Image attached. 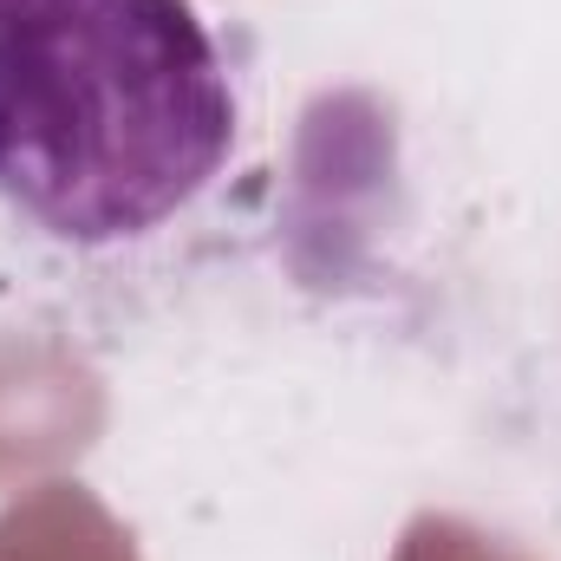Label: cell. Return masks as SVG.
<instances>
[{
    "label": "cell",
    "instance_id": "1",
    "mask_svg": "<svg viewBox=\"0 0 561 561\" xmlns=\"http://www.w3.org/2000/svg\"><path fill=\"white\" fill-rule=\"evenodd\" d=\"M229 144V66L190 0H0V203L46 236L138 242Z\"/></svg>",
    "mask_w": 561,
    "mask_h": 561
}]
</instances>
